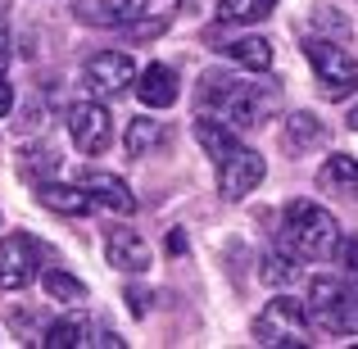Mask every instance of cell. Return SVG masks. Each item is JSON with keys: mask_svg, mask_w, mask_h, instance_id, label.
Returning a JSON list of instances; mask_svg holds the SVG:
<instances>
[{"mask_svg": "<svg viewBox=\"0 0 358 349\" xmlns=\"http://www.w3.org/2000/svg\"><path fill=\"white\" fill-rule=\"evenodd\" d=\"M36 272H41V245L27 232H9L0 241V290L14 295V290L32 286Z\"/></svg>", "mask_w": 358, "mask_h": 349, "instance_id": "cell-6", "label": "cell"}, {"mask_svg": "<svg viewBox=\"0 0 358 349\" xmlns=\"http://www.w3.org/2000/svg\"><path fill=\"white\" fill-rule=\"evenodd\" d=\"M308 318L331 336H358V281L313 277V286H308Z\"/></svg>", "mask_w": 358, "mask_h": 349, "instance_id": "cell-3", "label": "cell"}, {"mask_svg": "<svg viewBox=\"0 0 358 349\" xmlns=\"http://www.w3.org/2000/svg\"><path fill=\"white\" fill-rule=\"evenodd\" d=\"M105 259L114 263V268H122V272H145L150 268V245H145V236H141V232L114 227V232L105 236Z\"/></svg>", "mask_w": 358, "mask_h": 349, "instance_id": "cell-11", "label": "cell"}, {"mask_svg": "<svg viewBox=\"0 0 358 349\" xmlns=\"http://www.w3.org/2000/svg\"><path fill=\"white\" fill-rule=\"evenodd\" d=\"M41 290L50 299H59V304H78V299H87V286H82L73 272H64V268H45L41 272Z\"/></svg>", "mask_w": 358, "mask_h": 349, "instance_id": "cell-20", "label": "cell"}, {"mask_svg": "<svg viewBox=\"0 0 358 349\" xmlns=\"http://www.w3.org/2000/svg\"><path fill=\"white\" fill-rule=\"evenodd\" d=\"M82 191L91 195L96 209H109V213H118V218L136 213V195H131L127 182L114 177V173H87V177H82Z\"/></svg>", "mask_w": 358, "mask_h": 349, "instance_id": "cell-10", "label": "cell"}, {"mask_svg": "<svg viewBox=\"0 0 358 349\" xmlns=\"http://www.w3.org/2000/svg\"><path fill=\"white\" fill-rule=\"evenodd\" d=\"M9 109H14V87H9V82L0 78V118H5Z\"/></svg>", "mask_w": 358, "mask_h": 349, "instance_id": "cell-27", "label": "cell"}, {"mask_svg": "<svg viewBox=\"0 0 358 349\" xmlns=\"http://www.w3.org/2000/svg\"><path fill=\"white\" fill-rule=\"evenodd\" d=\"M164 122H155V118H131L127 122V155L131 159H145V155H155L159 145H164Z\"/></svg>", "mask_w": 358, "mask_h": 349, "instance_id": "cell-19", "label": "cell"}, {"mask_svg": "<svg viewBox=\"0 0 358 349\" xmlns=\"http://www.w3.org/2000/svg\"><path fill=\"white\" fill-rule=\"evenodd\" d=\"M281 245L295 259H331L341 245V222L313 200H290L281 213Z\"/></svg>", "mask_w": 358, "mask_h": 349, "instance_id": "cell-1", "label": "cell"}, {"mask_svg": "<svg viewBox=\"0 0 358 349\" xmlns=\"http://www.w3.org/2000/svg\"><path fill=\"white\" fill-rule=\"evenodd\" d=\"M127 304H131V313H136V318H145L150 295H145V290H127Z\"/></svg>", "mask_w": 358, "mask_h": 349, "instance_id": "cell-26", "label": "cell"}, {"mask_svg": "<svg viewBox=\"0 0 358 349\" xmlns=\"http://www.w3.org/2000/svg\"><path fill=\"white\" fill-rule=\"evenodd\" d=\"M36 200L50 213H64V218H78V213H91V195L82 186H64V182H36Z\"/></svg>", "mask_w": 358, "mask_h": 349, "instance_id": "cell-14", "label": "cell"}, {"mask_svg": "<svg viewBox=\"0 0 358 349\" xmlns=\"http://www.w3.org/2000/svg\"><path fill=\"white\" fill-rule=\"evenodd\" d=\"M263 281H268V286H290V281H295V254L272 250L268 259H263Z\"/></svg>", "mask_w": 358, "mask_h": 349, "instance_id": "cell-22", "label": "cell"}, {"mask_svg": "<svg viewBox=\"0 0 358 349\" xmlns=\"http://www.w3.org/2000/svg\"><path fill=\"white\" fill-rule=\"evenodd\" d=\"M91 336H96L91 345H105V349H122V345H127V341H122L118 332H96V327H91Z\"/></svg>", "mask_w": 358, "mask_h": 349, "instance_id": "cell-25", "label": "cell"}, {"mask_svg": "<svg viewBox=\"0 0 358 349\" xmlns=\"http://www.w3.org/2000/svg\"><path fill=\"white\" fill-rule=\"evenodd\" d=\"M222 55H227L231 64H241V69H250V73L272 69V45L263 41V36H236L231 45H222Z\"/></svg>", "mask_w": 358, "mask_h": 349, "instance_id": "cell-17", "label": "cell"}, {"mask_svg": "<svg viewBox=\"0 0 358 349\" xmlns=\"http://www.w3.org/2000/svg\"><path fill=\"white\" fill-rule=\"evenodd\" d=\"M136 96H141V105L145 109H168V105H177V73L168 69V64H150V69H141L136 73Z\"/></svg>", "mask_w": 358, "mask_h": 349, "instance_id": "cell-12", "label": "cell"}, {"mask_svg": "<svg viewBox=\"0 0 358 349\" xmlns=\"http://www.w3.org/2000/svg\"><path fill=\"white\" fill-rule=\"evenodd\" d=\"M195 136H200V145L209 150L213 159H227L231 150H236V127H231L227 118H218V114H200L195 118Z\"/></svg>", "mask_w": 358, "mask_h": 349, "instance_id": "cell-16", "label": "cell"}, {"mask_svg": "<svg viewBox=\"0 0 358 349\" xmlns=\"http://www.w3.org/2000/svg\"><path fill=\"white\" fill-rule=\"evenodd\" d=\"M336 254H341V263H345V277L358 281V241H341Z\"/></svg>", "mask_w": 358, "mask_h": 349, "instance_id": "cell-23", "label": "cell"}, {"mask_svg": "<svg viewBox=\"0 0 358 349\" xmlns=\"http://www.w3.org/2000/svg\"><path fill=\"white\" fill-rule=\"evenodd\" d=\"M308 64H313V78L322 87L327 100H350L358 91V59L345 50L341 41H327V36H313L304 45Z\"/></svg>", "mask_w": 358, "mask_h": 349, "instance_id": "cell-4", "label": "cell"}, {"mask_svg": "<svg viewBox=\"0 0 358 349\" xmlns=\"http://www.w3.org/2000/svg\"><path fill=\"white\" fill-rule=\"evenodd\" d=\"M69 136L82 155H100L114 141V114L105 109V100H82L69 109Z\"/></svg>", "mask_w": 358, "mask_h": 349, "instance_id": "cell-8", "label": "cell"}, {"mask_svg": "<svg viewBox=\"0 0 358 349\" xmlns=\"http://www.w3.org/2000/svg\"><path fill=\"white\" fill-rule=\"evenodd\" d=\"M9 50H14V41H9V0H0V69L9 64Z\"/></svg>", "mask_w": 358, "mask_h": 349, "instance_id": "cell-24", "label": "cell"}, {"mask_svg": "<svg viewBox=\"0 0 358 349\" xmlns=\"http://www.w3.org/2000/svg\"><path fill=\"white\" fill-rule=\"evenodd\" d=\"M263 173H268V164H263L259 150L236 145L227 159H218V191H222V200H245V195L263 182Z\"/></svg>", "mask_w": 358, "mask_h": 349, "instance_id": "cell-9", "label": "cell"}, {"mask_svg": "<svg viewBox=\"0 0 358 349\" xmlns=\"http://www.w3.org/2000/svg\"><path fill=\"white\" fill-rule=\"evenodd\" d=\"M350 127H354V131H358V109H350Z\"/></svg>", "mask_w": 358, "mask_h": 349, "instance_id": "cell-28", "label": "cell"}, {"mask_svg": "<svg viewBox=\"0 0 358 349\" xmlns=\"http://www.w3.org/2000/svg\"><path fill=\"white\" fill-rule=\"evenodd\" d=\"M317 186L322 191H341V195H358V159L350 155H331L317 173Z\"/></svg>", "mask_w": 358, "mask_h": 349, "instance_id": "cell-18", "label": "cell"}, {"mask_svg": "<svg viewBox=\"0 0 358 349\" xmlns=\"http://www.w3.org/2000/svg\"><path fill=\"white\" fill-rule=\"evenodd\" d=\"M131 82H136V69H131V59L122 50H100L82 64V87L96 100H118Z\"/></svg>", "mask_w": 358, "mask_h": 349, "instance_id": "cell-7", "label": "cell"}, {"mask_svg": "<svg viewBox=\"0 0 358 349\" xmlns=\"http://www.w3.org/2000/svg\"><path fill=\"white\" fill-rule=\"evenodd\" d=\"M277 9V0H218V18L222 23H259Z\"/></svg>", "mask_w": 358, "mask_h": 349, "instance_id": "cell-21", "label": "cell"}, {"mask_svg": "<svg viewBox=\"0 0 358 349\" xmlns=\"http://www.w3.org/2000/svg\"><path fill=\"white\" fill-rule=\"evenodd\" d=\"M281 145L290 150V155H308V150H317V145H327V122L317 118V114H290L286 118V131H281Z\"/></svg>", "mask_w": 358, "mask_h": 349, "instance_id": "cell-13", "label": "cell"}, {"mask_svg": "<svg viewBox=\"0 0 358 349\" xmlns=\"http://www.w3.org/2000/svg\"><path fill=\"white\" fill-rule=\"evenodd\" d=\"M204 100L218 109V118H227L231 127H259L277 114V87H263V82H236L209 73L204 78Z\"/></svg>", "mask_w": 358, "mask_h": 349, "instance_id": "cell-2", "label": "cell"}, {"mask_svg": "<svg viewBox=\"0 0 358 349\" xmlns=\"http://www.w3.org/2000/svg\"><path fill=\"white\" fill-rule=\"evenodd\" d=\"M313 332V318H308V304L290 295H277L259 318H254V341L268 345V349H281V345H313L308 341Z\"/></svg>", "mask_w": 358, "mask_h": 349, "instance_id": "cell-5", "label": "cell"}, {"mask_svg": "<svg viewBox=\"0 0 358 349\" xmlns=\"http://www.w3.org/2000/svg\"><path fill=\"white\" fill-rule=\"evenodd\" d=\"M41 345H45V349H78V345H91V322H87L82 313H64V318H55V322L41 332Z\"/></svg>", "mask_w": 358, "mask_h": 349, "instance_id": "cell-15", "label": "cell"}]
</instances>
